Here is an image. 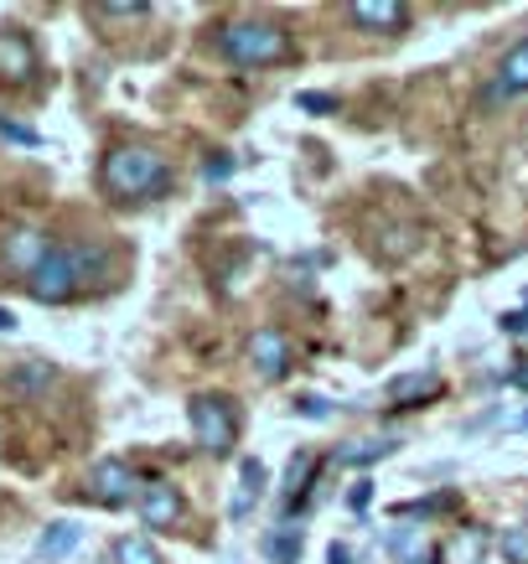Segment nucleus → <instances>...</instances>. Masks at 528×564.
<instances>
[{"instance_id":"27","label":"nucleus","mask_w":528,"mask_h":564,"mask_svg":"<svg viewBox=\"0 0 528 564\" xmlns=\"http://www.w3.org/2000/svg\"><path fill=\"white\" fill-rule=\"evenodd\" d=\"M228 172H234V161H228V155H218V161H207V176H213V182H223Z\"/></svg>"},{"instance_id":"2","label":"nucleus","mask_w":528,"mask_h":564,"mask_svg":"<svg viewBox=\"0 0 528 564\" xmlns=\"http://www.w3.org/2000/svg\"><path fill=\"white\" fill-rule=\"evenodd\" d=\"M99 182H104L109 197L146 203V197H155V192L171 187V166H166V155L155 151V145H115V151L104 155Z\"/></svg>"},{"instance_id":"15","label":"nucleus","mask_w":528,"mask_h":564,"mask_svg":"<svg viewBox=\"0 0 528 564\" xmlns=\"http://www.w3.org/2000/svg\"><path fill=\"white\" fill-rule=\"evenodd\" d=\"M259 492H265V462H259V456H244V492L234 497V518L249 513L259 502Z\"/></svg>"},{"instance_id":"17","label":"nucleus","mask_w":528,"mask_h":564,"mask_svg":"<svg viewBox=\"0 0 528 564\" xmlns=\"http://www.w3.org/2000/svg\"><path fill=\"white\" fill-rule=\"evenodd\" d=\"M115 564H161V554H155V544L125 533V539H115Z\"/></svg>"},{"instance_id":"26","label":"nucleus","mask_w":528,"mask_h":564,"mask_svg":"<svg viewBox=\"0 0 528 564\" xmlns=\"http://www.w3.org/2000/svg\"><path fill=\"white\" fill-rule=\"evenodd\" d=\"M503 332H508V337H524V332H528V306L508 311V316H503Z\"/></svg>"},{"instance_id":"13","label":"nucleus","mask_w":528,"mask_h":564,"mask_svg":"<svg viewBox=\"0 0 528 564\" xmlns=\"http://www.w3.org/2000/svg\"><path fill=\"white\" fill-rule=\"evenodd\" d=\"M389 393L405 404V410H420V404H430L435 393H441V373L435 368H425V373H409V378H394Z\"/></svg>"},{"instance_id":"22","label":"nucleus","mask_w":528,"mask_h":564,"mask_svg":"<svg viewBox=\"0 0 528 564\" xmlns=\"http://www.w3.org/2000/svg\"><path fill=\"white\" fill-rule=\"evenodd\" d=\"M0 140H11V145H42V135H36L32 124H17V120H6V115H0Z\"/></svg>"},{"instance_id":"24","label":"nucleus","mask_w":528,"mask_h":564,"mask_svg":"<svg viewBox=\"0 0 528 564\" xmlns=\"http://www.w3.org/2000/svg\"><path fill=\"white\" fill-rule=\"evenodd\" d=\"M347 508H353V513H368V508H374V481H368V477L353 481V492H347Z\"/></svg>"},{"instance_id":"19","label":"nucleus","mask_w":528,"mask_h":564,"mask_svg":"<svg viewBox=\"0 0 528 564\" xmlns=\"http://www.w3.org/2000/svg\"><path fill=\"white\" fill-rule=\"evenodd\" d=\"M295 109H306V115H337L342 99H337V94H316V88H301V94H295Z\"/></svg>"},{"instance_id":"10","label":"nucleus","mask_w":528,"mask_h":564,"mask_svg":"<svg viewBox=\"0 0 528 564\" xmlns=\"http://www.w3.org/2000/svg\"><path fill=\"white\" fill-rule=\"evenodd\" d=\"M347 21H353L358 32H405L409 6H399V0H353V6H347Z\"/></svg>"},{"instance_id":"1","label":"nucleus","mask_w":528,"mask_h":564,"mask_svg":"<svg viewBox=\"0 0 528 564\" xmlns=\"http://www.w3.org/2000/svg\"><path fill=\"white\" fill-rule=\"evenodd\" d=\"M104 270H109V249L99 239H73V243H57L42 259V270L26 280V291L42 306H63V301H73L84 291L88 280H104Z\"/></svg>"},{"instance_id":"21","label":"nucleus","mask_w":528,"mask_h":564,"mask_svg":"<svg viewBox=\"0 0 528 564\" xmlns=\"http://www.w3.org/2000/svg\"><path fill=\"white\" fill-rule=\"evenodd\" d=\"M295 414H301V420H332L337 404H332V399H316V393H301V399H295Z\"/></svg>"},{"instance_id":"28","label":"nucleus","mask_w":528,"mask_h":564,"mask_svg":"<svg viewBox=\"0 0 528 564\" xmlns=\"http://www.w3.org/2000/svg\"><path fill=\"white\" fill-rule=\"evenodd\" d=\"M326 564H353V549H347V544H332V549H326Z\"/></svg>"},{"instance_id":"25","label":"nucleus","mask_w":528,"mask_h":564,"mask_svg":"<svg viewBox=\"0 0 528 564\" xmlns=\"http://www.w3.org/2000/svg\"><path fill=\"white\" fill-rule=\"evenodd\" d=\"M47 378H52L47 362H32V368H21V373H17V389H42Z\"/></svg>"},{"instance_id":"4","label":"nucleus","mask_w":528,"mask_h":564,"mask_svg":"<svg viewBox=\"0 0 528 564\" xmlns=\"http://www.w3.org/2000/svg\"><path fill=\"white\" fill-rule=\"evenodd\" d=\"M187 420H192L197 445H203L213 462L234 456V445H239V414H234V404H228L223 393H192Z\"/></svg>"},{"instance_id":"20","label":"nucleus","mask_w":528,"mask_h":564,"mask_svg":"<svg viewBox=\"0 0 528 564\" xmlns=\"http://www.w3.org/2000/svg\"><path fill=\"white\" fill-rule=\"evenodd\" d=\"M497 549H503V560L508 564H528V529H508L503 539H497Z\"/></svg>"},{"instance_id":"8","label":"nucleus","mask_w":528,"mask_h":564,"mask_svg":"<svg viewBox=\"0 0 528 564\" xmlns=\"http://www.w3.org/2000/svg\"><path fill=\"white\" fill-rule=\"evenodd\" d=\"M249 362L259 368V378H285L290 373V337L280 326H259L249 337Z\"/></svg>"},{"instance_id":"12","label":"nucleus","mask_w":528,"mask_h":564,"mask_svg":"<svg viewBox=\"0 0 528 564\" xmlns=\"http://www.w3.org/2000/svg\"><path fill=\"white\" fill-rule=\"evenodd\" d=\"M78 544H84V529H78V523H68V518H57V523H47V529H42V539H36V564L68 560Z\"/></svg>"},{"instance_id":"16","label":"nucleus","mask_w":528,"mask_h":564,"mask_svg":"<svg viewBox=\"0 0 528 564\" xmlns=\"http://www.w3.org/2000/svg\"><path fill=\"white\" fill-rule=\"evenodd\" d=\"M311 471H316V462H311L306 451H295V456H290V466H285V477H280V492H285V508H290V502H295V497H301V481H306Z\"/></svg>"},{"instance_id":"6","label":"nucleus","mask_w":528,"mask_h":564,"mask_svg":"<svg viewBox=\"0 0 528 564\" xmlns=\"http://www.w3.org/2000/svg\"><path fill=\"white\" fill-rule=\"evenodd\" d=\"M136 508H140V523H146V529H176L182 513H187V502H182V492H176L171 481H146L136 497Z\"/></svg>"},{"instance_id":"7","label":"nucleus","mask_w":528,"mask_h":564,"mask_svg":"<svg viewBox=\"0 0 528 564\" xmlns=\"http://www.w3.org/2000/svg\"><path fill=\"white\" fill-rule=\"evenodd\" d=\"M88 492L99 497L104 508H125V502H136L140 497V481L125 462H99L94 471H88Z\"/></svg>"},{"instance_id":"3","label":"nucleus","mask_w":528,"mask_h":564,"mask_svg":"<svg viewBox=\"0 0 528 564\" xmlns=\"http://www.w3.org/2000/svg\"><path fill=\"white\" fill-rule=\"evenodd\" d=\"M218 52L234 63V68H274V63L290 57V32L274 26V21L244 17V21L218 26Z\"/></svg>"},{"instance_id":"11","label":"nucleus","mask_w":528,"mask_h":564,"mask_svg":"<svg viewBox=\"0 0 528 564\" xmlns=\"http://www.w3.org/2000/svg\"><path fill=\"white\" fill-rule=\"evenodd\" d=\"M508 94H528V36L513 42L497 63V78H493V99H508Z\"/></svg>"},{"instance_id":"23","label":"nucleus","mask_w":528,"mask_h":564,"mask_svg":"<svg viewBox=\"0 0 528 564\" xmlns=\"http://www.w3.org/2000/svg\"><path fill=\"white\" fill-rule=\"evenodd\" d=\"M94 17L99 21H146L151 6H94Z\"/></svg>"},{"instance_id":"30","label":"nucleus","mask_w":528,"mask_h":564,"mask_svg":"<svg viewBox=\"0 0 528 564\" xmlns=\"http://www.w3.org/2000/svg\"><path fill=\"white\" fill-rule=\"evenodd\" d=\"M513 383H518V389H528V368H518V373H513Z\"/></svg>"},{"instance_id":"14","label":"nucleus","mask_w":528,"mask_h":564,"mask_svg":"<svg viewBox=\"0 0 528 564\" xmlns=\"http://www.w3.org/2000/svg\"><path fill=\"white\" fill-rule=\"evenodd\" d=\"M394 451H399V441H358V445H342L337 462L342 466H374V462H389Z\"/></svg>"},{"instance_id":"9","label":"nucleus","mask_w":528,"mask_h":564,"mask_svg":"<svg viewBox=\"0 0 528 564\" xmlns=\"http://www.w3.org/2000/svg\"><path fill=\"white\" fill-rule=\"evenodd\" d=\"M36 73V47L21 26H0V78L6 84H26Z\"/></svg>"},{"instance_id":"5","label":"nucleus","mask_w":528,"mask_h":564,"mask_svg":"<svg viewBox=\"0 0 528 564\" xmlns=\"http://www.w3.org/2000/svg\"><path fill=\"white\" fill-rule=\"evenodd\" d=\"M52 249H57V243H47V234H42V228H11V234H6V243H0V259H6V270H17V274H26V280H32Z\"/></svg>"},{"instance_id":"18","label":"nucleus","mask_w":528,"mask_h":564,"mask_svg":"<svg viewBox=\"0 0 528 564\" xmlns=\"http://www.w3.org/2000/svg\"><path fill=\"white\" fill-rule=\"evenodd\" d=\"M265 554H270L274 564H301V533L295 529L270 533V539H265Z\"/></svg>"},{"instance_id":"29","label":"nucleus","mask_w":528,"mask_h":564,"mask_svg":"<svg viewBox=\"0 0 528 564\" xmlns=\"http://www.w3.org/2000/svg\"><path fill=\"white\" fill-rule=\"evenodd\" d=\"M0 332H17V316H11L6 306H0Z\"/></svg>"}]
</instances>
